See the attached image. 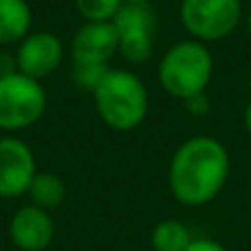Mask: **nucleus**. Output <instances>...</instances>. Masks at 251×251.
I'll return each mask as SVG.
<instances>
[{"mask_svg": "<svg viewBox=\"0 0 251 251\" xmlns=\"http://www.w3.org/2000/svg\"><path fill=\"white\" fill-rule=\"evenodd\" d=\"M231 174V156L225 143L209 134H194L174 150L168 168V185L174 201L185 207L212 203Z\"/></svg>", "mask_w": 251, "mask_h": 251, "instance_id": "nucleus-1", "label": "nucleus"}, {"mask_svg": "<svg viewBox=\"0 0 251 251\" xmlns=\"http://www.w3.org/2000/svg\"><path fill=\"white\" fill-rule=\"evenodd\" d=\"M91 95L100 119L117 132L139 128L150 110L146 84L128 69H108Z\"/></svg>", "mask_w": 251, "mask_h": 251, "instance_id": "nucleus-2", "label": "nucleus"}, {"mask_svg": "<svg viewBox=\"0 0 251 251\" xmlns=\"http://www.w3.org/2000/svg\"><path fill=\"white\" fill-rule=\"evenodd\" d=\"M214 77V55L199 40H178L163 53L156 69L161 88L174 100L187 101L207 93Z\"/></svg>", "mask_w": 251, "mask_h": 251, "instance_id": "nucleus-3", "label": "nucleus"}, {"mask_svg": "<svg viewBox=\"0 0 251 251\" xmlns=\"http://www.w3.org/2000/svg\"><path fill=\"white\" fill-rule=\"evenodd\" d=\"M47 113V91L42 82L20 73L0 75V130L16 134L33 128Z\"/></svg>", "mask_w": 251, "mask_h": 251, "instance_id": "nucleus-4", "label": "nucleus"}, {"mask_svg": "<svg viewBox=\"0 0 251 251\" xmlns=\"http://www.w3.org/2000/svg\"><path fill=\"white\" fill-rule=\"evenodd\" d=\"M240 0H181L178 20L192 40L203 44L227 40L243 22Z\"/></svg>", "mask_w": 251, "mask_h": 251, "instance_id": "nucleus-5", "label": "nucleus"}, {"mask_svg": "<svg viewBox=\"0 0 251 251\" xmlns=\"http://www.w3.org/2000/svg\"><path fill=\"white\" fill-rule=\"evenodd\" d=\"M119 51L128 64H143L152 57L156 42V16L152 4H124L113 20Z\"/></svg>", "mask_w": 251, "mask_h": 251, "instance_id": "nucleus-6", "label": "nucleus"}, {"mask_svg": "<svg viewBox=\"0 0 251 251\" xmlns=\"http://www.w3.org/2000/svg\"><path fill=\"white\" fill-rule=\"evenodd\" d=\"M38 174L35 154L16 134L0 137V199H20Z\"/></svg>", "mask_w": 251, "mask_h": 251, "instance_id": "nucleus-7", "label": "nucleus"}, {"mask_svg": "<svg viewBox=\"0 0 251 251\" xmlns=\"http://www.w3.org/2000/svg\"><path fill=\"white\" fill-rule=\"evenodd\" d=\"M13 53H16L18 71L42 82L44 77L53 75L62 66L66 49L53 31L40 29L25 35L13 47Z\"/></svg>", "mask_w": 251, "mask_h": 251, "instance_id": "nucleus-8", "label": "nucleus"}, {"mask_svg": "<svg viewBox=\"0 0 251 251\" xmlns=\"http://www.w3.org/2000/svg\"><path fill=\"white\" fill-rule=\"evenodd\" d=\"M73 64L108 66L117 55L119 42L113 22H84L73 33L69 44Z\"/></svg>", "mask_w": 251, "mask_h": 251, "instance_id": "nucleus-9", "label": "nucleus"}, {"mask_svg": "<svg viewBox=\"0 0 251 251\" xmlns=\"http://www.w3.org/2000/svg\"><path fill=\"white\" fill-rule=\"evenodd\" d=\"M9 238L20 251H47L55 238V221L38 205H22L9 221Z\"/></svg>", "mask_w": 251, "mask_h": 251, "instance_id": "nucleus-10", "label": "nucleus"}, {"mask_svg": "<svg viewBox=\"0 0 251 251\" xmlns=\"http://www.w3.org/2000/svg\"><path fill=\"white\" fill-rule=\"evenodd\" d=\"M33 26V11L26 0H0V49L16 47Z\"/></svg>", "mask_w": 251, "mask_h": 251, "instance_id": "nucleus-11", "label": "nucleus"}, {"mask_svg": "<svg viewBox=\"0 0 251 251\" xmlns=\"http://www.w3.org/2000/svg\"><path fill=\"white\" fill-rule=\"evenodd\" d=\"M26 194H29V199L33 205L51 212V209H57L66 201V183L60 174L40 172L38 170V174L33 176Z\"/></svg>", "mask_w": 251, "mask_h": 251, "instance_id": "nucleus-12", "label": "nucleus"}, {"mask_svg": "<svg viewBox=\"0 0 251 251\" xmlns=\"http://www.w3.org/2000/svg\"><path fill=\"white\" fill-rule=\"evenodd\" d=\"M194 236L185 223L176 218H165L152 227L150 245L154 251H185L192 245Z\"/></svg>", "mask_w": 251, "mask_h": 251, "instance_id": "nucleus-13", "label": "nucleus"}, {"mask_svg": "<svg viewBox=\"0 0 251 251\" xmlns=\"http://www.w3.org/2000/svg\"><path fill=\"white\" fill-rule=\"evenodd\" d=\"M124 0H75V11L84 22H113Z\"/></svg>", "mask_w": 251, "mask_h": 251, "instance_id": "nucleus-14", "label": "nucleus"}, {"mask_svg": "<svg viewBox=\"0 0 251 251\" xmlns=\"http://www.w3.org/2000/svg\"><path fill=\"white\" fill-rule=\"evenodd\" d=\"M110 66H93V64H73V71H71V75H73L75 84H77L82 91H88L93 93L95 91V86L101 82V77L106 75V71H108Z\"/></svg>", "mask_w": 251, "mask_h": 251, "instance_id": "nucleus-15", "label": "nucleus"}, {"mask_svg": "<svg viewBox=\"0 0 251 251\" xmlns=\"http://www.w3.org/2000/svg\"><path fill=\"white\" fill-rule=\"evenodd\" d=\"M183 104H185L187 113H190V115H196V117H203V115H207V113H209V100H207V93L192 97V100L183 101Z\"/></svg>", "mask_w": 251, "mask_h": 251, "instance_id": "nucleus-16", "label": "nucleus"}, {"mask_svg": "<svg viewBox=\"0 0 251 251\" xmlns=\"http://www.w3.org/2000/svg\"><path fill=\"white\" fill-rule=\"evenodd\" d=\"M18 71V62H16V53L9 49H0V75H9Z\"/></svg>", "mask_w": 251, "mask_h": 251, "instance_id": "nucleus-17", "label": "nucleus"}, {"mask_svg": "<svg viewBox=\"0 0 251 251\" xmlns=\"http://www.w3.org/2000/svg\"><path fill=\"white\" fill-rule=\"evenodd\" d=\"M185 251H227V249L223 247L218 240H212V238H194V240H192V245Z\"/></svg>", "mask_w": 251, "mask_h": 251, "instance_id": "nucleus-18", "label": "nucleus"}, {"mask_svg": "<svg viewBox=\"0 0 251 251\" xmlns=\"http://www.w3.org/2000/svg\"><path fill=\"white\" fill-rule=\"evenodd\" d=\"M243 126H245V130H247V134L251 137V100H249V104L245 106V113H243Z\"/></svg>", "mask_w": 251, "mask_h": 251, "instance_id": "nucleus-19", "label": "nucleus"}, {"mask_svg": "<svg viewBox=\"0 0 251 251\" xmlns=\"http://www.w3.org/2000/svg\"><path fill=\"white\" fill-rule=\"evenodd\" d=\"M154 0H124V4H152Z\"/></svg>", "mask_w": 251, "mask_h": 251, "instance_id": "nucleus-20", "label": "nucleus"}, {"mask_svg": "<svg viewBox=\"0 0 251 251\" xmlns=\"http://www.w3.org/2000/svg\"><path fill=\"white\" fill-rule=\"evenodd\" d=\"M245 26H247V31H249V35H251V9L245 13Z\"/></svg>", "mask_w": 251, "mask_h": 251, "instance_id": "nucleus-21", "label": "nucleus"}, {"mask_svg": "<svg viewBox=\"0 0 251 251\" xmlns=\"http://www.w3.org/2000/svg\"><path fill=\"white\" fill-rule=\"evenodd\" d=\"M249 86H251V69H249Z\"/></svg>", "mask_w": 251, "mask_h": 251, "instance_id": "nucleus-22", "label": "nucleus"}]
</instances>
